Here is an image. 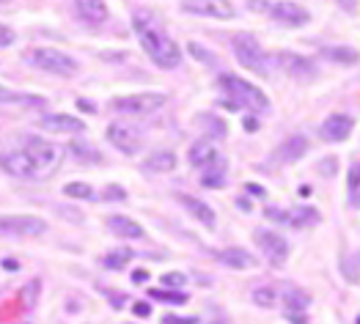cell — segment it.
<instances>
[{
    "label": "cell",
    "instance_id": "6da1fadb",
    "mask_svg": "<svg viewBox=\"0 0 360 324\" xmlns=\"http://www.w3.org/2000/svg\"><path fill=\"white\" fill-rule=\"evenodd\" d=\"M135 33H138V39H141L146 56H149L160 69H176L181 63V50L176 47V41H174L165 30H160L154 25L149 14H143V11L135 14Z\"/></svg>",
    "mask_w": 360,
    "mask_h": 324
},
{
    "label": "cell",
    "instance_id": "7a4b0ae2",
    "mask_svg": "<svg viewBox=\"0 0 360 324\" xmlns=\"http://www.w3.org/2000/svg\"><path fill=\"white\" fill-rule=\"evenodd\" d=\"M223 91L231 96V108H248L253 113H267L270 110V99L262 93V89H256L253 83L234 77V74H223L220 77Z\"/></svg>",
    "mask_w": 360,
    "mask_h": 324
},
{
    "label": "cell",
    "instance_id": "3957f363",
    "mask_svg": "<svg viewBox=\"0 0 360 324\" xmlns=\"http://www.w3.org/2000/svg\"><path fill=\"white\" fill-rule=\"evenodd\" d=\"M25 63L41 69V72H53V74H60V77H72L77 72V60L69 58L66 53L60 50H53V47H36L25 53Z\"/></svg>",
    "mask_w": 360,
    "mask_h": 324
},
{
    "label": "cell",
    "instance_id": "277c9868",
    "mask_svg": "<svg viewBox=\"0 0 360 324\" xmlns=\"http://www.w3.org/2000/svg\"><path fill=\"white\" fill-rule=\"evenodd\" d=\"M231 47H234V56L240 60L245 69L256 72V74H270V63H267V56L262 50V44L256 41L253 33H237L231 39Z\"/></svg>",
    "mask_w": 360,
    "mask_h": 324
},
{
    "label": "cell",
    "instance_id": "5b68a950",
    "mask_svg": "<svg viewBox=\"0 0 360 324\" xmlns=\"http://www.w3.org/2000/svg\"><path fill=\"white\" fill-rule=\"evenodd\" d=\"M22 151L28 154L30 162L36 165V176L39 179H50L56 171H58V165H60V148L58 146L41 141V138H30Z\"/></svg>",
    "mask_w": 360,
    "mask_h": 324
},
{
    "label": "cell",
    "instance_id": "8992f818",
    "mask_svg": "<svg viewBox=\"0 0 360 324\" xmlns=\"http://www.w3.org/2000/svg\"><path fill=\"white\" fill-rule=\"evenodd\" d=\"M165 105V93L160 91H146V93H129L113 99V110L129 113V116H149L154 110H160Z\"/></svg>",
    "mask_w": 360,
    "mask_h": 324
},
{
    "label": "cell",
    "instance_id": "52a82bcc",
    "mask_svg": "<svg viewBox=\"0 0 360 324\" xmlns=\"http://www.w3.org/2000/svg\"><path fill=\"white\" fill-rule=\"evenodd\" d=\"M47 231V223L33 214H0V234L39 236Z\"/></svg>",
    "mask_w": 360,
    "mask_h": 324
},
{
    "label": "cell",
    "instance_id": "ba28073f",
    "mask_svg": "<svg viewBox=\"0 0 360 324\" xmlns=\"http://www.w3.org/2000/svg\"><path fill=\"white\" fill-rule=\"evenodd\" d=\"M108 141L119 148L121 154H135L141 148V132H138V127H132L127 121H113L108 127Z\"/></svg>",
    "mask_w": 360,
    "mask_h": 324
},
{
    "label": "cell",
    "instance_id": "9c48e42d",
    "mask_svg": "<svg viewBox=\"0 0 360 324\" xmlns=\"http://www.w3.org/2000/svg\"><path fill=\"white\" fill-rule=\"evenodd\" d=\"M256 242L272 266H283L289 259V242L275 231H256Z\"/></svg>",
    "mask_w": 360,
    "mask_h": 324
},
{
    "label": "cell",
    "instance_id": "30bf717a",
    "mask_svg": "<svg viewBox=\"0 0 360 324\" xmlns=\"http://www.w3.org/2000/svg\"><path fill=\"white\" fill-rule=\"evenodd\" d=\"M267 217L275 220V223H286V226H292V228H305V226H314V223L319 220L316 209H311V207H295V209H289V212L267 209Z\"/></svg>",
    "mask_w": 360,
    "mask_h": 324
},
{
    "label": "cell",
    "instance_id": "8fae6325",
    "mask_svg": "<svg viewBox=\"0 0 360 324\" xmlns=\"http://www.w3.org/2000/svg\"><path fill=\"white\" fill-rule=\"evenodd\" d=\"M352 129H355V118L347 116V113H333V116H328V121L319 127V135H322L325 141H330V143H341V141H347V138L352 135Z\"/></svg>",
    "mask_w": 360,
    "mask_h": 324
},
{
    "label": "cell",
    "instance_id": "7c38bea8",
    "mask_svg": "<svg viewBox=\"0 0 360 324\" xmlns=\"http://www.w3.org/2000/svg\"><path fill=\"white\" fill-rule=\"evenodd\" d=\"M308 305H311V297L300 289L283 292V316L292 324H308V313H305Z\"/></svg>",
    "mask_w": 360,
    "mask_h": 324
},
{
    "label": "cell",
    "instance_id": "4fadbf2b",
    "mask_svg": "<svg viewBox=\"0 0 360 324\" xmlns=\"http://www.w3.org/2000/svg\"><path fill=\"white\" fill-rule=\"evenodd\" d=\"M0 168L17 179H39L36 176V165L30 162V157L25 151H6V154H0Z\"/></svg>",
    "mask_w": 360,
    "mask_h": 324
},
{
    "label": "cell",
    "instance_id": "5bb4252c",
    "mask_svg": "<svg viewBox=\"0 0 360 324\" xmlns=\"http://www.w3.org/2000/svg\"><path fill=\"white\" fill-rule=\"evenodd\" d=\"M181 11L201 14V17H214V20H231L234 17L231 3H212V0H187V3H181Z\"/></svg>",
    "mask_w": 360,
    "mask_h": 324
},
{
    "label": "cell",
    "instance_id": "9a60e30c",
    "mask_svg": "<svg viewBox=\"0 0 360 324\" xmlns=\"http://www.w3.org/2000/svg\"><path fill=\"white\" fill-rule=\"evenodd\" d=\"M270 14L278 22L289 25V28H300V25H305L311 20V14L302 6H297V3H272Z\"/></svg>",
    "mask_w": 360,
    "mask_h": 324
},
{
    "label": "cell",
    "instance_id": "2e32d148",
    "mask_svg": "<svg viewBox=\"0 0 360 324\" xmlns=\"http://www.w3.org/2000/svg\"><path fill=\"white\" fill-rule=\"evenodd\" d=\"M41 129H47V132L77 135V132H86V121L77 116H69V113H50V116L41 118Z\"/></svg>",
    "mask_w": 360,
    "mask_h": 324
},
{
    "label": "cell",
    "instance_id": "e0dca14e",
    "mask_svg": "<svg viewBox=\"0 0 360 324\" xmlns=\"http://www.w3.org/2000/svg\"><path fill=\"white\" fill-rule=\"evenodd\" d=\"M275 63L286 72V74H292V77H297V80H311L314 77V63L308 58H300V56H292V53H281V56H275Z\"/></svg>",
    "mask_w": 360,
    "mask_h": 324
},
{
    "label": "cell",
    "instance_id": "ac0fdd59",
    "mask_svg": "<svg viewBox=\"0 0 360 324\" xmlns=\"http://www.w3.org/2000/svg\"><path fill=\"white\" fill-rule=\"evenodd\" d=\"M305 154H308V141L302 135H292V138H286L281 146L275 148L272 160L275 162H297Z\"/></svg>",
    "mask_w": 360,
    "mask_h": 324
},
{
    "label": "cell",
    "instance_id": "d6986e66",
    "mask_svg": "<svg viewBox=\"0 0 360 324\" xmlns=\"http://www.w3.org/2000/svg\"><path fill=\"white\" fill-rule=\"evenodd\" d=\"M214 259H217L220 264L231 266V269H253V266H256V259H253L248 250H242V247H226V250H217V253H214Z\"/></svg>",
    "mask_w": 360,
    "mask_h": 324
},
{
    "label": "cell",
    "instance_id": "ffe728a7",
    "mask_svg": "<svg viewBox=\"0 0 360 324\" xmlns=\"http://www.w3.org/2000/svg\"><path fill=\"white\" fill-rule=\"evenodd\" d=\"M108 228L116 236H121V239H141L143 236V228L132 217H124V214H110L108 217Z\"/></svg>",
    "mask_w": 360,
    "mask_h": 324
},
{
    "label": "cell",
    "instance_id": "44dd1931",
    "mask_svg": "<svg viewBox=\"0 0 360 324\" xmlns=\"http://www.w3.org/2000/svg\"><path fill=\"white\" fill-rule=\"evenodd\" d=\"M179 201H181V207L187 209L198 223H204L207 228H214V212H212L210 204H204V201H198V198H193V195H179Z\"/></svg>",
    "mask_w": 360,
    "mask_h": 324
},
{
    "label": "cell",
    "instance_id": "7402d4cb",
    "mask_svg": "<svg viewBox=\"0 0 360 324\" xmlns=\"http://www.w3.org/2000/svg\"><path fill=\"white\" fill-rule=\"evenodd\" d=\"M75 11H77V17H83L86 22H94V25H99V22L108 20V6L99 3V0H77L75 3Z\"/></svg>",
    "mask_w": 360,
    "mask_h": 324
},
{
    "label": "cell",
    "instance_id": "603a6c76",
    "mask_svg": "<svg viewBox=\"0 0 360 324\" xmlns=\"http://www.w3.org/2000/svg\"><path fill=\"white\" fill-rule=\"evenodd\" d=\"M226 160L223 157H214L210 165H207V171H204V176H201V184L207 187V190H220L223 184H226Z\"/></svg>",
    "mask_w": 360,
    "mask_h": 324
},
{
    "label": "cell",
    "instance_id": "cb8c5ba5",
    "mask_svg": "<svg viewBox=\"0 0 360 324\" xmlns=\"http://www.w3.org/2000/svg\"><path fill=\"white\" fill-rule=\"evenodd\" d=\"M217 157V151H214V143L212 141H195L193 148H190V165L193 168H207L212 160Z\"/></svg>",
    "mask_w": 360,
    "mask_h": 324
},
{
    "label": "cell",
    "instance_id": "d4e9b609",
    "mask_svg": "<svg viewBox=\"0 0 360 324\" xmlns=\"http://www.w3.org/2000/svg\"><path fill=\"white\" fill-rule=\"evenodd\" d=\"M146 168L154 174H168L176 168V154L174 151H154L149 160H146Z\"/></svg>",
    "mask_w": 360,
    "mask_h": 324
},
{
    "label": "cell",
    "instance_id": "484cf974",
    "mask_svg": "<svg viewBox=\"0 0 360 324\" xmlns=\"http://www.w3.org/2000/svg\"><path fill=\"white\" fill-rule=\"evenodd\" d=\"M129 261H132V250H129V247H119V250H113V253H108V256L102 259L105 269H124Z\"/></svg>",
    "mask_w": 360,
    "mask_h": 324
},
{
    "label": "cell",
    "instance_id": "4316f807",
    "mask_svg": "<svg viewBox=\"0 0 360 324\" xmlns=\"http://www.w3.org/2000/svg\"><path fill=\"white\" fill-rule=\"evenodd\" d=\"M325 58L338 60V63H355L358 60V53L352 47H328L325 50Z\"/></svg>",
    "mask_w": 360,
    "mask_h": 324
},
{
    "label": "cell",
    "instance_id": "83f0119b",
    "mask_svg": "<svg viewBox=\"0 0 360 324\" xmlns=\"http://www.w3.org/2000/svg\"><path fill=\"white\" fill-rule=\"evenodd\" d=\"M151 299H160V302H171V305H184L187 294L181 292H165V289H149Z\"/></svg>",
    "mask_w": 360,
    "mask_h": 324
},
{
    "label": "cell",
    "instance_id": "f1b7e54d",
    "mask_svg": "<svg viewBox=\"0 0 360 324\" xmlns=\"http://www.w3.org/2000/svg\"><path fill=\"white\" fill-rule=\"evenodd\" d=\"M275 299H278V292H275L272 286H259V289L253 292V302L262 305V308H272Z\"/></svg>",
    "mask_w": 360,
    "mask_h": 324
},
{
    "label": "cell",
    "instance_id": "f546056e",
    "mask_svg": "<svg viewBox=\"0 0 360 324\" xmlns=\"http://www.w3.org/2000/svg\"><path fill=\"white\" fill-rule=\"evenodd\" d=\"M63 193H66L69 198H83V201H89L91 195H94V190H91L89 184H83V181H72V184H66Z\"/></svg>",
    "mask_w": 360,
    "mask_h": 324
},
{
    "label": "cell",
    "instance_id": "4dcf8cb0",
    "mask_svg": "<svg viewBox=\"0 0 360 324\" xmlns=\"http://www.w3.org/2000/svg\"><path fill=\"white\" fill-rule=\"evenodd\" d=\"M347 184H349V193H358L360 190V160L349 168V181Z\"/></svg>",
    "mask_w": 360,
    "mask_h": 324
},
{
    "label": "cell",
    "instance_id": "1f68e13d",
    "mask_svg": "<svg viewBox=\"0 0 360 324\" xmlns=\"http://www.w3.org/2000/svg\"><path fill=\"white\" fill-rule=\"evenodd\" d=\"M162 286H176L179 289V286H184V275L181 272H165L162 275Z\"/></svg>",
    "mask_w": 360,
    "mask_h": 324
},
{
    "label": "cell",
    "instance_id": "d6a6232c",
    "mask_svg": "<svg viewBox=\"0 0 360 324\" xmlns=\"http://www.w3.org/2000/svg\"><path fill=\"white\" fill-rule=\"evenodd\" d=\"M8 44H14V30L0 25V47H8Z\"/></svg>",
    "mask_w": 360,
    "mask_h": 324
},
{
    "label": "cell",
    "instance_id": "836d02e7",
    "mask_svg": "<svg viewBox=\"0 0 360 324\" xmlns=\"http://www.w3.org/2000/svg\"><path fill=\"white\" fill-rule=\"evenodd\" d=\"M105 198H108V201H113V198L121 201V198H127V193H124L121 187H108V190H105Z\"/></svg>",
    "mask_w": 360,
    "mask_h": 324
},
{
    "label": "cell",
    "instance_id": "e575fe53",
    "mask_svg": "<svg viewBox=\"0 0 360 324\" xmlns=\"http://www.w3.org/2000/svg\"><path fill=\"white\" fill-rule=\"evenodd\" d=\"M132 311H135V316H141V319H146V316L151 313V308L146 305V302H135V305H132Z\"/></svg>",
    "mask_w": 360,
    "mask_h": 324
},
{
    "label": "cell",
    "instance_id": "d590c367",
    "mask_svg": "<svg viewBox=\"0 0 360 324\" xmlns=\"http://www.w3.org/2000/svg\"><path fill=\"white\" fill-rule=\"evenodd\" d=\"M17 99H22L20 93H14V91H8V89H3L0 86V102H17Z\"/></svg>",
    "mask_w": 360,
    "mask_h": 324
},
{
    "label": "cell",
    "instance_id": "8d00e7d4",
    "mask_svg": "<svg viewBox=\"0 0 360 324\" xmlns=\"http://www.w3.org/2000/svg\"><path fill=\"white\" fill-rule=\"evenodd\" d=\"M162 324H198V319H179V316H165Z\"/></svg>",
    "mask_w": 360,
    "mask_h": 324
},
{
    "label": "cell",
    "instance_id": "74e56055",
    "mask_svg": "<svg viewBox=\"0 0 360 324\" xmlns=\"http://www.w3.org/2000/svg\"><path fill=\"white\" fill-rule=\"evenodd\" d=\"M3 269H8V272H17V269H20V261H14V259H6V261H3Z\"/></svg>",
    "mask_w": 360,
    "mask_h": 324
},
{
    "label": "cell",
    "instance_id": "f35d334b",
    "mask_svg": "<svg viewBox=\"0 0 360 324\" xmlns=\"http://www.w3.org/2000/svg\"><path fill=\"white\" fill-rule=\"evenodd\" d=\"M146 278H149V272H146V269H143V272H135V275H132V280H135V283H143Z\"/></svg>",
    "mask_w": 360,
    "mask_h": 324
},
{
    "label": "cell",
    "instance_id": "ab89813d",
    "mask_svg": "<svg viewBox=\"0 0 360 324\" xmlns=\"http://www.w3.org/2000/svg\"><path fill=\"white\" fill-rule=\"evenodd\" d=\"M358 324H360V319H358Z\"/></svg>",
    "mask_w": 360,
    "mask_h": 324
}]
</instances>
